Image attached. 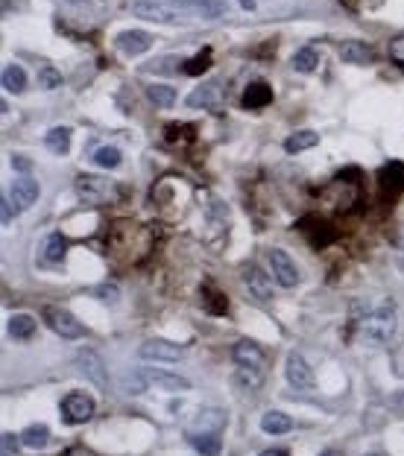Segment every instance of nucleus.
I'll list each match as a JSON object with an SVG mask.
<instances>
[{"label":"nucleus","instance_id":"1","mask_svg":"<svg viewBox=\"0 0 404 456\" xmlns=\"http://www.w3.org/2000/svg\"><path fill=\"white\" fill-rule=\"evenodd\" d=\"M358 334L363 342H372V345H384L396 337V304L393 301H384L381 307H372L369 313H358Z\"/></svg>","mask_w":404,"mask_h":456},{"label":"nucleus","instance_id":"2","mask_svg":"<svg viewBox=\"0 0 404 456\" xmlns=\"http://www.w3.org/2000/svg\"><path fill=\"white\" fill-rule=\"evenodd\" d=\"M44 322L50 325V330H56V334L65 337V339H82L85 337V325L73 313H68L65 307H44Z\"/></svg>","mask_w":404,"mask_h":456},{"label":"nucleus","instance_id":"3","mask_svg":"<svg viewBox=\"0 0 404 456\" xmlns=\"http://www.w3.org/2000/svg\"><path fill=\"white\" fill-rule=\"evenodd\" d=\"M138 357L144 363H179L185 357V348L176 342H167V339H146V342H141Z\"/></svg>","mask_w":404,"mask_h":456},{"label":"nucleus","instance_id":"4","mask_svg":"<svg viewBox=\"0 0 404 456\" xmlns=\"http://www.w3.org/2000/svg\"><path fill=\"white\" fill-rule=\"evenodd\" d=\"M132 15L141 18V21L173 23V21H179L182 15H185V12L167 6V3H155V0H135V3H132Z\"/></svg>","mask_w":404,"mask_h":456},{"label":"nucleus","instance_id":"5","mask_svg":"<svg viewBox=\"0 0 404 456\" xmlns=\"http://www.w3.org/2000/svg\"><path fill=\"white\" fill-rule=\"evenodd\" d=\"M77 368L91 380V384L100 389V392H106L108 389V372H106V366H103V360H100V354L97 351H91V348H85V351H79L77 354Z\"/></svg>","mask_w":404,"mask_h":456},{"label":"nucleus","instance_id":"6","mask_svg":"<svg viewBox=\"0 0 404 456\" xmlns=\"http://www.w3.org/2000/svg\"><path fill=\"white\" fill-rule=\"evenodd\" d=\"M269 269H273L276 284H281L285 290H293L299 284V269L290 261V255L285 249H273L269 252Z\"/></svg>","mask_w":404,"mask_h":456},{"label":"nucleus","instance_id":"7","mask_svg":"<svg viewBox=\"0 0 404 456\" xmlns=\"http://www.w3.org/2000/svg\"><path fill=\"white\" fill-rule=\"evenodd\" d=\"M285 372H287V380H290L293 389H314V386H316V377H314V372H311V366H308V360H305L299 351L287 354Z\"/></svg>","mask_w":404,"mask_h":456},{"label":"nucleus","instance_id":"8","mask_svg":"<svg viewBox=\"0 0 404 456\" xmlns=\"http://www.w3.org/2000/svg\"><path fill=\"white\" fill-rule=\"evenodd\" d=\"M378 188H381L384 199H398L401 190H404V164L389 161L378 170Z\"/></svg>","mask_w":404,"mask_h":456},{"label":"nucleus","instance_id":"9","mask_svg":"<svg viewBox=\"0 0 404 456\" xmlns=\"http://www.w3.org/2000/svg\"><path fill=\"white\" fill-rule=\"evenodd\" d=\"M62 415L68 424H82L94 415V401L85 395V392H70V395L62 401Z\"/></svg>","mask_w":404,"mask_h":456},{"label":"nucleus","instance_id":"10","mask_svg":"<svg viewBox=\"0 0 404 456\" xmlns=\"http://www.w3.org/2000/svg\"><path fill=\"white\" fill-rule=\"evenodd\" d=\"M79 188V199L88 202V205H100V202H108L112 199V184L106 179H97V176H82L77 181Z\"/></svg>","mask_w":404,"mask_h":456},{"label":"nucleus","instance_id":"11","mask_svg":"<svg viewBox=\"0 0 404 456\" xmlns=\"http://www.w3.org/2000/svg\"><path fill=\"white\" fill-rule=\"evenodd\" d=\"M226 422H229V415L223 410H205L193 418V427L188 430V436H220Z\"/></svg>","mask_w":404,"mask_h":456},{"label":"nucleus","instance_id":"12","mask_svg":"<svg viewBox=\"0 0 404 456\" xmlns=\"http://www.w3.org/2000/svg\"><path fill=\"white\" fill-rule=\"evenodd\" d=\"M9 202H12V208H15V214H21V211H27V208L39 199V184H35L32 179H18L15 184L9 188Z\"/></svg>","mask_w":404,"mask_h":456},{"label":"nucleus","instance_id":"13","mask_svg":"<svg viewBox=\"0 0 404 456\" xmlns=\"http://www.w3.org/2000/svg\"><path fill=\"white\" fill-rule=\"evenodd\" d=\"M115 44H117V50L124 53V56H141V53L150 50L153 39H150V35H146L144 30H126V32L117 35Z\"/></svg>","mask_w":404,"mask_h":456},{"label":"nucleus","instance_id":"14","mask_svg":"<svg viewBox=\"0 0 404 456\" xmlns=\"http://www.w3.org/2000/svg\"><path fill=\"white\" fill-rule=\"evenodd\" d=\"M220 100H223V85L220 82H205L200 88H193L188 97L191 108H214Z\"/></svg>","mask_w":404,"mask_h":456},{"label":"nucleus","instance_id":"15","mask_svg":"<svg viewBox=\"0 0 404 456\" xmlns=\"http://www.w3.org/2000/svg\"><path fill=\"white\" fill-rule=\"evenodd\" d=\"M243 281H247V290L255 295V299L267 301L269 295H273V284H269V278L258 266H243Z\"/></svg>","mask_w":404,"mask_h":456},{"label":"nucleus","instance_id":"16","mask_svg":"<svg viewBox=\"0 0 404 456\" xmlns=\"http://www.w3.org/2000/svg\"><path fill=\"white\" fill-rule=\"evenodd\" d=\"M231 357H235V363L238 366H247V368H258L261 366V360H264V354H261V348L255 342H249V339H240L235 348H231Z\"/></svg>","mask_w":404,"mask_h":456},{"label":"nucleus","instance_id":"17","mask_svg":"<svg viewBox=\"0 0 404 456\" xmlns=\"http://www.w3.org/2000/svg\"><path fill=\"white\" fill-rule=\"evenodd\" d=\"M293 427H296V424H293V418L287 413H278V410H269L261 418V430H264V433H269V436H285V433H290Z\"/></svg>","mask_w":404,"mask_h":456},{"label":"nucleus","instance_id":"18","mask_svg":"<svg viewBox=\"0 0 404 456\" xmlns=\"http://www.w3.org/2000/svg\"><path fill=\"white\" fill-rule=\"evenodd\" d=\"M340 59L349 61V65H366V61H372V50H369V44H363V41H343Z\"/></svg>","mask_w":404,"mask_h":456},{"label":"nucleus","instance_id":"19","mask_svg":"<svg viewBox=\"0 0 404 456\" xmlns=\"http://www.w3.org/2000/svg\"><path fill=\"white\" fill-rule=\"evenodd\" d=\"M269 100H273V91H269L267 82H252L247 91H243V106L247 108H264Z\"/></svg>","mask_w":404,"mask_h":456},{"label":"nucleus","instance_id":"20","mask_svg":"<svg viewBox=\"0 0 404 456\" xmlns=\"http://www.w3.org/2000/svg\"><path fill=\"white\" fill-rule=\"evenodd\" d=\"M208 68H211V47H205V50H200L188 61H182L179 73H185V77H200V73H205Z\"/></svg>","mask_w":404,"mask_h":456},{"label":"nucleus","instance_id":"21","mask_svg":"<svg viewBox=\"0 0 404 456\" xmlns=\"http://www.w3.org/2000/svg\"><path fill=\"white\" fill-rule=\"evenodd\" d=\"M314 143H320V135L311 132V129H305V132H293L290 138L285 141V150L293 155V152H302V150H311Z\"/></svg>","mask_w":404,"mask_h":456},{"label":"nucleus","instance_id":"22","mask_svg":"<svg viewBox=\"0 0 404 456\" xmlns=\"http://www.w3.org/2000/svg\"><path fill=\"white\" fill-rule=\"evenodd\" d=\"M47 442H50V430H47V424H30L21 433V445L23 448H44Z\"/></svg>","mask_w":404,"mask_h":456},{"label":"nucleus","instance_id":"23","mask_svg":"<svg viewBox=\"0 0 404 456\" xmlns=\"http://www.w3.org/2000/svg\"><path fill=\"white\" fill-rule=\"evenodd\" d=\"M44 143H47V150H50L53 155H65L70 150V132L65 126H56V129L47 132Z\"/></svg>","mask_w":404,"mask_h":456},{"label":"nucleus","instance_id":"24","mask_svg":"<svg viewBox=\"0 0 404 456\" xmlns=\"http://www.w3.org/2000/svg\"><path fill=\"white\" fill-rule=\"evenodd\" d=\"M65 249H68V243H65L62 234H59V231L47 234V240H44V261H50V264L65 261Z\"/></svg>","mask_w":404,"mask_h":456},{"label":"nucleus","instance_id":"25","mask_svg":"<svg viewBox=\"0 0 404 456\" xmlns=\"http://www.w3.org/2000/svg\"><path fill=\"white\" fill-rule=\"evenodd\" d=\"M32 334H35V319H32V316L18 313V316L9 319V337H15V339H30Z\"/></svg>","mask_w":404,"mask_h":456},{"label":"nucleus","instance_id":"26","mask_svg":"<svg viewBox=\"0 0 404 456\" xmlns=\"http://www.w3.org/2000/svg\"><path fill=\"white\" fill-rule=\"evenodd\" d=\"M141 375H144V377H150L153 384L164 386V389H188V380H182V377L170 375V372H158V368H144Z\"/></svg>","mask_w":404,"mask_h":456},{"label":"nucleus","instance_id":"27","mask_svg":"<svg viewBox=\"0 0 404 456\" xmlns=\"http://www.w3.org/2000/svg\"><path fill=\"white\" fill-rule=\"evenodd\" d=\"M3 88L12 91V94H18V91L27 88V73H23V68L6 65V70H3Z\"/></svg>","mask_w":404,"mask_h":456},{"label":"nucleus","instance_id":"28","mask_svg":"<svg viewBox=\"0 0 404 456\" xmlns=\"http://www.w3.org/2000/svg\"><path fill=\"white\" fill-rule=\"evenodd\" d=\"M146 97H150V100L158 106V108H170L176 103V91L170 88V85H150V88H146Z\"/></svg>","mask_w":404,"mask_h":456},{"label":"nucleus","instance_id":"29","mask_svg":"<svg viewBox=\"0 0 404 456\" xmlns=\"http://www.w3.org/2000/svg\"><path fill=\"white\" fill-rule=\"evenodd\" d=\"M191 445L197 448L202 456H220V448H223V442L220 436H188Z\"/></svg>","mask_w":404,"mask_h":456},{"label":"nucleus","instance_id":"30","mask_svg":"<svg viewBox=\"0 0 404 456\" xmlns=\"http://www.w3.org/2000/svg\"><path fill=\"white\" fill-rule=\"evenodd\" d=\"M226 12V3L223 0H202L191 9V15H200V18H220Z\"/></svg>","mask_w":404,"mask_h":456},{"label":"nucleus","instance_id":"31","mask_svg":"<svg viewBox=\"0 0 404 456\" xmlns=\"http://www.w3.org/2000/svg\"><path fill=\"white\" fill-rule=\"evenodd\" d=\"M316 61H320L316 50H311V47H305V50H299L296 56H293V68H296L299 73H311V70L316 68Z\"/></svg>","mask_w":404,"mask_h":456},{"label":"nucleus","instance_id":"32","mask_svg":"<svg viewBox=\"0 0 404 456\" xmlns=\"http://www.w3.org/2000/svg\"><path fill=\"white\" fill-rule=\"evenodd\" d=\"M94 161L100 167H117L120 164V150L117 146H100V150L94 152Z\"/></svg>","mask_w":404,"mask_h":456},{"label":"nucleus","instance_id":"33","mask_svg":"<svg viewBox=\"0 0 404 456\" xmlns=\"http://www.w3.org/2000/svg\"><path fill=\"white\" fill-rule=\"evenodd\" d=\"M39 82H41V88H59V85H62V73L56 68H44L39 73Z\"/></svg>","mask_w":404,"mask_h":456},{"label":"nucleus","instance_id":"34","mask_svg":"<svg viewBox=\"0 0 404 456\" xmlns=\"http://www.w3.org/2000/svg\"><path fill=\"white\" fill-rule=\"evenodd\" d=\"M191 138H193V126H170L167 129L170 143H182V141H191Z\"/></svg>","mask_w":404,"mask_h":456},{"label":"nucleus","instance_id":"35","mask_svg":"<svg viewBox=\"0 0 404 456\" xmlns=\"http://www.w3.org/2000/svg\"><path fill=\"white\" fill-rule=\"evenodd\" d=\"M389 59H393L396 65L404 70V35H398V39L389 41Z\"/></svg>","mask_w":404,"mask_h":456},{"label":"nucleus","instance_id":"36","mask_svg":"<svg viewBox=\"0 0 404 456\" xmlns=\"http://www.w3.org/2000/svg\"><path fill=\"white\" fill-rule=\"evenodd\" d=\"M240 368V380H243V384H247V386H252V389H258L261 386V375H258V368H247V366H238Z\"/></svg>","mask_w":404,"mask_h":456},{"label":"nucleus","instance_id":"37","mask_svg":"<svg viewBox=\"0 0 404 456\" xmlns=\"http://www.w3.org/2000/svg\"><path fill=\"white\" fill-rule=\"evenodd\" d=\"M167 3H170V6H179L182 12H191L197 3H202V0H167Z\"/></svg>","mask_w":404,"mask_h":456},{"label":"nucleus","instance_id":"38","mask_svg":"<svg viewBox=\"0 0 404 456\" xmlns=\"http://www.w3.org/2000/svg\"><path fill=\"white\" fill-rule=\"evenodd\" d=\"M12 453H15V436H3V456H12Z\"/></svg>","mask_w":404,"mask_h":456},{"label":"nucleus","instance_id":"39","mask_svg":"<svg viewBox=\"0 0 404 456\" xmlns=\"http://www.w3.org/2000/svg\"><path fill=\"white\" fill-rule=\"evenodd\" d=\"M261 456H290L287 448H269V450H261Z\"/></svg>","mask_w":404,"mask_h":456},{"label":"nucleus","instance_id":"40","mask_svg":"<svg viewBox=\"0 0 404 456\" xmlns=\"http://www.w3.org/2000/svg\"><path fill=\"white\" fill-rule=\"evenodd\" d=\"M12 164H15V170H23V172L30 170V161H27V158H18V155H15V158H12Z\"/></svg>","mask_w":404,"mask_h":456},{"label":"nucleus","instance_id":"41","mask_svg":"<svg viewBox=\"0 0 404 456\" xmlns=\"http://www.w3.org/2000/svg\"><path fill=\"white\" fill-rule=\"evenodd\" d=\"M238 3H240V9H247V12L255 9V0H238Z\"/></svg>","mask_w":404,"mask_h":456},{"label":"nucleus","instance_id":"42","mask_svg":"<svg viewBox=\"0 0 404 456\" xmlns=\"http://www.w3.org/2000/svg\"><path fill=\"white\" fill-rule=\"evenodd\" d=\"M323 456H340V453H334V450H325V453H323Z\"/></svg>","mask_w":404,"mask_h":456},{"label":"nucleus","instance_id":"43","mask_svg":"<svg viewBox=\"0 0 404 456\" xmlns=\"http://www.w3.org/2000/svg\"><path fill=\"white\" fill-rule=\"evenodd\" d=\"M366 456H384V453H366Z\"/></svg>","mask_w":404,"mask_h":456},{"label":"nucleus","instance_id":"44","mask_svg":"<svg viewBox=\"0 0 404 456\" xmlns=\"http://www.w3.org/2000/svg\"><path fill=\"white\" fill-rule=\"evenodd\" d=\"M70 3H82V0H70Z\"/></svg>","mask_w":404,"mask_h":456}]
</instances>
